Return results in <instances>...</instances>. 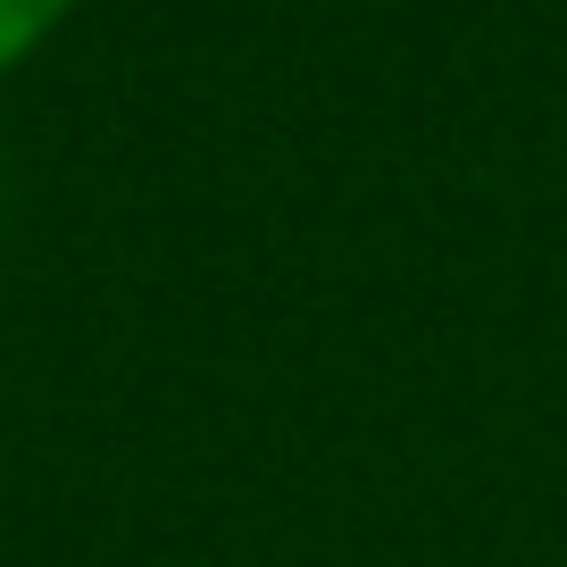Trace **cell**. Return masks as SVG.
Segmentation results:
<instances>
[{
  "label": "cell",
  "mask_w": 567,
  "mask_h": 567,
  "mask_svg": "<svg viewBox=\"0 0 567 567\" xmlns=\"http://www.w3.org/2000/svg\"><path fill=\"white\" fill-rule=\"evenodd\" d=\"M59 9H68V0H0V68L34 51V42L59 25Z\"/></svg>",
  "instance_id": "6da1fadb"
}]
</instances>
